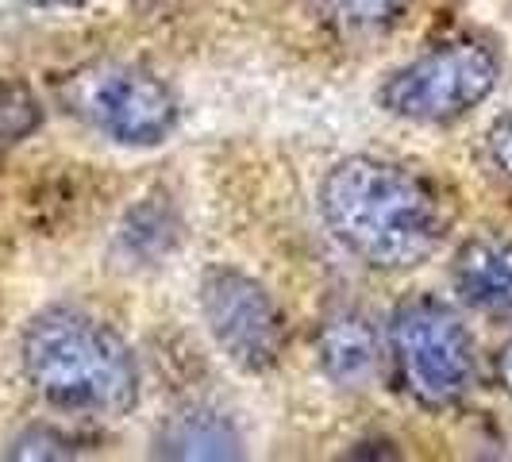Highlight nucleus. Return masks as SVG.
Segmentation results:
<instances>
[{
	"label": "nucleus",
	"instance_id": "obj_1",
	"mask_svg": "<svg viewBox=\"0 0 512 462\" xmlns=\"http://www.w3.org/2000/svg\"><path fill=\"white\" fill-rule=\"evenodd\" d=\"M320 216L335 243L378 274L420 270L447 239V208L432 181L374 154H351L324 174Z\"/></svg>",
	"mask_w": 512,
	"mask_h": 462
},
{
	"label": "nucleus",
	"instance_id": "obj_5",
	"mask_svg": "<svg viewBox=\"0 0 512 462\" xmlns=\"http://www.w3.org/2000/svg\"><path fill=\"white\" fill-rule=\"evenodd\" d=\"M501 81V54L482 35L447 39L382 81L378 104L405 124H455L493 97Z\"/></svg>",
	"mask_w": 512,
	"mask_h": 462
},
{
	"label": "nucleus",
	"instance_id": "obj_10",
	"mask_svg": "<svg viewBox=\"0 0 512 462\" xmlns=\"http://www.w3.org/2000/svg\"><path fill=\"white\" fill-rule=\"evenodd\" d=\"M312 4L332 27L370 31V27H382L385 20H393L405 0H312Z\"/></svg>",
	"mask_w": 512,
	"mask_h": 462
},
{
	"label": "nucleus",
	"instance_id": "obj_13",
	"mask_svg": "<svg viewBox=\"0 0 512 462\" xmlns=\"http://www.w3.org/2000/svg\"><path fill=\"white\" fill-rule=\"evenodd\" d=\"M486 154L497 166V174L512 185V116H501L486 135Z\"/></svg>",
	"mask_w": 512,
	"mask_h": 462
},
{
	"label": "nucleus",
	"instance_id": "obj_9",
	"mask_svg": "<svg viewBox=\"0 0 512 462\" xmlns=\"http://www.w3.org/2000/svg\"><path fill=\"white\" fill-rule=\"evenodd\" d=\"M320 370L343 389H359L382 362V339L362 308H332L316 335Z\"/></svg>",
	"mask_w": 512,
	"mask_h": 462
},
{
	"label": "nucleus",
	"instance_id": "obj_7",
	"mask_svg": "<svg viewBox=\"0 0 512 462\" xmlns=\"http://www.w3.org/2000/svg\"><path fill=\"white\" fill-rule=\"evenodd\" d=\"M154 459H243V436L228 412L212 405H181L170 416H162L151 439Z\"/></svg>",
	"mask_w": 512,
	"mask_h": 462
},
{
	"label": "nucleus",
	"instance_id": "obj_6",
	"mask_svg": "<svg viewBox=\"0 0 512 462\" xmlns=\"http://www.w3.org/2000/svg\"><path fill=\"white\" fill-rule=\"evenodd\" d=\"M197 305L212 343L231 366L243 374H270L282 362L289 328L274 293L258 278L216 262L197 282Z\"/></svg>",
	"mask_w": 512,
	"mask_h": 462
},
{
	"label": "nucleus",
	"instance_id": "obj_15",
	"mask_svg": "<svg viewBox=\"0 0 512 462\" xmlns=\"http://www.w3.org/2000/svg\"><path fill=\"white\" fill-rule=\"evenodd\" d=\"M31 4H70V0H31Z\"/></svg>",
	"mask_w": 512,
	"mask_h": 462
},
{
	"label": "nucleus",
	"instance_id": "obj_2",
	"mask_svg": "<svg viewBox=\"0 0 512 462\" xmlns=\"http://www.w3.org/2000/svg\"><path fill=\"white\" fill-rule=\"evenodd\" d=\"M20 366L58 412L124 420L139 405V362L124 335L81 308L35 312L20 335Z\"/></svg>",
	"mask_w": 512,
	"mask_h": 462
},
{
	"label": "nucleus",
	"instance_id": "obj_3",
	"mask_svg": "<svg viewBox=\"0 0 512 462\" xmlns=\"http://www.w3.org/2000/svg\"><path fill=\"white\" fill-rule=\"evenodd\" d=\"M389 366L401 393L428 412H451L478 385L470 328L439 297H405L389 316Z\"/></svg>",
	"mask_w": 512,
	"mask_h": 462
},
{
	"label": "nucleus",
	"instance_id": "obj_4",
	"mask_svg": "<svg viewBox=\"0 0 512 462\" xmlns=\"http://www.w3.org/2000/svg\"><path fill=\"white\" fill-rule=\"evenodd\" d=\"M58 101L85 128L131 151L162 147L181 120L178 93L154 70L120 58H97L70 70L58 81Z\"/></svg>",
	"mask_w": 512,
	"mask_h": 462
},
{
	"label": "nucleus",
	"instance_id": "obj_12",
	"mask_svg": "<svg viewBox=\"0 0 512 462\" xmlns=\"http://www.w3.org/2000/svg\"><path fill=\"white\" fill-rule=\"evenodd\" d=\"M74 455H81V443L51 424H31L8 447V459H74Z\"/></svg>",
	"mask_w": 512,
	"mask_h": 462
},
{
	"label": "nucleus",
	"instance_id": "obj_11",
	"mask_svg": "<svg viewBox=\"0 0 512 462\" xmlns=\"http://www.w3.org/2000/svg\"><path fill=\"white\" fill-rule=\"evenodd\" d=\"M43 124V104L24 85H0V147L20 143Z\"/></svg>",
	"mask_w": 512,
	"mask_h": 462
},
{
	"label": "nucleus",
	"instance_id": "obj_14",
	"mask_svg": "<svg viewBox=\"0 0 512 462\" xmlns=\"http://www.w3.org/2000/svg\"><path fill=\"white\" fill-rule=\"evenodd\" d=\"M493 370H497V385L505 389L512 397V335L501 343V351H497V362H493Z\"/></svg>",
	"mask_w": 512,
	"mask_h": 462
},
{
	"label": "nucleus",
	"instance_id": "obj_8",
	"mask_svg": "<svg viewBox=\"0 0 512 462\" xmlns=\"http://www.w3.org/2000/svg\"><path fill=\"white\" fill-rule=\"evenodd\" d=\"M451 285L462 305L512 316V239L509 235H478L466 239L451 258Z\"/></svg>",
	"mask_w": 512,
	"mask_h": 462
}]
</instances>
